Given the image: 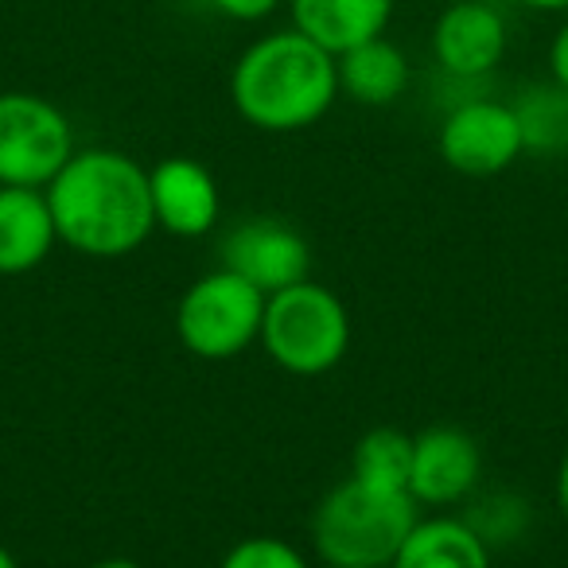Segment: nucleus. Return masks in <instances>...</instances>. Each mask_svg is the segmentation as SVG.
I'll list each match as a JSON object with an SVG mask.
<instances>
[{"label": "nucleus", "mask_w": 568, "mask_h": 568, "mask_svg": "<svg viewBox=\"0 0 568 568\" xmlns=\"http://www.w3.org/2000/svg\"><path fill=\"white\" fill-rule=\"evenodd\" d=\"M219 568H312L308 557H304L296 545L281 541V537H242L234 541L226 552H222Z\"/></svg>", "instance_id": "18"}, {"label": "nucleus", "mask_w": 568, "mask_h": 568, "mask_svg": "<svg viewBox=\"0 0 568 568\" xmlns=\"http://www.w3.org/2000/svg\"><path fill=\"white\" fill-rule=\"evenodd\" d=\"M417 521L420 506L413 503L409 490L374 487V483L347 475L316 503L308 534L327 568H389Z\"/></svg>", "instance_id": "3"}, {"label": "nucleus", "mask_w": 568, "mask_h": 568, "mask_svg": "<svg viewBox=\"0 0 568 568\" xmlns=\"http://www.w3.org/2000/svg\"><path fill=\"white\" fill-rule=\"evenodd\" d=\"M265 293L230 268L199 276L175 304V339L203 363H230L261 343Z\"/></svg>", "instance_id": "5"}, {"label": "nucleus", "mask_w": 568, "mask_h": 568, "mask_svg": "<svg viewBox=\"0 0 568 568\" xmlns=\"http://www.w3.org/2000/svg\"><path fill=\"white\" fill-rule=\"evenodd\" d=\"M510 48L506 17L490 0H456L433 24V59L459 82L487 79Z\"/></svg>", "instance_id": "9"}, {"label": "nucleus", "mask_w": 568, "mask_h": 568, "mask_svg": "<svg viewBox=\"0 0 568 568\" xmlns=\"http://www.w3.org/2000/svg\"><path fill=\"white\" fill-rule=\"evenodd\" d=\"M74 129L32 90L0 94V187H48L74 156Z\"/></svg>", "instance_id": "6"}, {"label": "nucleus", "mask_w": 568, "mask_h": 568, "mask_svg": "<svg viewBox=\"0 0 568 568\" xmlns=\"http://www.w3.org/2000/svg\"><path fill=\"white\" fill-rule=\"evenodd\" d=\"M518 113L521 144L526 152L537 156H557L568 152V90L557 82H541V87L521 90L518 102H510Z\"/></svg>", "instance_id": "16"}, {"label": "nucleus", "mask_w": 568, "mask_h": 568, "mask_svg": "<svg viewBox=\"0 0 568 568\" xmlns=\"http://www.w3.org/2000/svg\"><path fill=\"white\" fill-rule=\"evenodd\" d=\"M545 63H549V79L557 82V87L568 90V17L565 24L552 32L549 40V55H545Z\"/></svg>", "instance_id": "20"}, {"label": "nucleus", "mask_w": 568, "mask_h": 568, "mask_svg": "<svg viewBox=\"0 0 568 568\" xmlns=\"http://www.w3.org/2000/svg\"><path fill=\"white\" fill-rule=\"evenodd\" d=\"M59 230L48 191L0 187V276H28L51 257Z\"/></svg>", "instance_id": "12"}, {"label": "nucleus", "mask_w": 568, "mask_h": 568, "mask_svg": "<svg viewBox=\"0 0 568 568\" xmlns=\"http://www.w3.org/2000/svg\"><path fill=\"white\" fill-rule=\"evenodd\" d=\"M152 219L172 237H203L219 226L222 191L206 164L191 156H168L149 168Z\"/></svg>", "instance_id": "11"}, {"label": "nucleus", "mask_w": 568, "mask_h": 568, "mask_svg": "<svg viewBox=\"0 0 568 568\" xmlns=\"http://www.w3.org/2000/svg\"><path fill=\"white\" fill-rule=\"evenodd\" d=\"M222 268L245 276L265 296L312 276V245L293 222L257 214L237 222L222 242Z\"/></svg>", "instance_id": "8"}, {"label": "nucleus", "mask_w": 568, "mask_h": 568, "mask_svg": "<svg viewBox=\"0 0 568 568\" xmlns=\"http://www.w3.org/2000/svg\"><path fill=\"white\" fill-rule=\"evenodd\" d=\"M436 149L456 175L490 180V175H503L526 152V144H521L518 113L510 102L467 98V102L452 105L448 118L440 121Z\"/></svg>", "instance_id": "7"}, {"label": "nucleus", "mask_w": 568, "mask_h": 568, "mask_svg": "<svg viewBox=\"0 0 568 568\" xmlns=\"http://www.w3.org/2000/svg\"><path fill=\"white\" fill-rule=\"evenodd\" d=\"M43 191L59 242L82 257H125L156 230L149 168L136 164L129 152L79 149Z\"/></svg>", "instance_id": "1"}, {"label": "nucleus", "mask_w": 568, "mask_h": 568, "mask_svg": "<svg viewBox=\"0 0 568 568\" xmlns=\"http://www.w3.org/2000/svg\"><path fill=\"white\" fill-rule=\"evenodd\" d=\"M389 568H490V545L467 518H420Z\"/></svg>", "instance_id": "15"}, {"label": "nucleus", "mask_w": 568, "mask_h": 568, "mask_svg": "<svg viewBox=\"0 0 568 568\" xmlns=\"http://www.w3.org/2000/svg\"><path fill=\"white\" fill-rule=\"evenodd\" d=\"M529 12H568V0H514Z\"/></svg>", "instance_id": "22"}, {"label": "nucleus", "mask_w": 568, "mask_h": 568, "mask_svg": "<svg viewBox=\"0 0 568 568\" xmlns=\"http://www.w3.org/2000/svg\"><path fill=\"white\" fill-rule=\"evenodd\" d=\"M293 28L335 59L366 40L386 36L397 0H284Z\"/></svg>", "instance_id": "13"}, {"label": "nucleus", "mask_w": 568, "mask_h": 568, "mask_svg": "<svg viewBox=\"0 0 568 568\" xmlns=\"http://www.w3.org/2000/svg\"><path fill=\"white\" fill-rule=\"evenodd\" d=\"M261 347L296 378H320L335 371L351 351V312L320 281H301L293 288L265 296V320H261Z\"/></svg>", "instance_id": "4"}, {"label": "nucleus", "mask_w": 568, "mask_h": 568, "mask_svg": "<svg viewBox=\"0 0 568 568\" xmlns=\"http://www.w3.org/2000/svg\"><path fill=\"white\" fill-rule=\"evenodd\" d=\"M335 63H339V94H347L358 105H374V110L394 105L413 79L409 55L386 36L343 51Z\"/></svg>", "instance_id": "14"}, {"label": "nucleus", "mask_w": 568, "mask_h": 568, "mask_svg": "<svg viewBox=\"0 0 568 568\" xmlns=\"http://www.w3.org/2000/svg\"><path fill=\"white\" fill-rule=\"evenodd\" d=\"M355 568H382V565H355Z\"/></svg>", "instance_id": "25"}, {"label": "nucleus", "mask_w": 568, "mask_h": 568, "mask_svg": "<svg viewBox=\"0 0 568 568\" xmlns=\"http://www.w3.org/2000/svg\"><path fill=\"white\" fill-rule=\"evenodd\" d=\"M219 17L226 20H237V24H261V20H268L276 9H281L284 0H206Z\"/></svg>", "instance_id": "19"}, {"label": "nucleus", "mask_w": 568, "mask_h": 568, "mask_svg": "<svg viewBox=\"0 0 568 568\" xmlns=\"http://www.w3.org/2000/svg\"><path fill=\"white\" fill-rule=\"evenodd\" d=\"M339 98V63L332 51L296 32H265L237 55L230 102L261 133H301L324 121Z\"/></svg>", "instance_id": "2"}, {"label": "nucleus", "mask_w": 568, "mask_h": 568, "mask_svg": "<svg viewBox=\"0 0 568 568\" xmlns=\"http://www.w3.org/2000/svg\"><path fill=\"white\" fill-rule=\"evenodd\" d=\"M0 568H20V565H17V557H12V552L4 549V545H0Z\"/></svg>", "instance_id": "24"}, {"label": "nucleus", "mask_w": 568, "mask_h": 568, "mask_svg": "<svg viewBox=\"0 0 568 568\" xmlns=\"http://www.w3.org/2000/svg\"><path fill=\"white\" fill-rule=\"evenodd\" d=\"M409 464H413V436L389 425L363 433L355 452H351V475L389 490H409Z\"/></svg>", "instance_id": "17"}, {"label": "nucleus", "mask_w": 568, "mask_h": 568, "mask_svg": "<svg viewBox=\"0 0 568 568\" xmlns=\"http://www.w3.org/2000/svg\"><path fill=\"white\" fill-rule=\"evenodd\" d=\"M483 475V452L471 433L456 425H433L413 436L409 495L417 506H456L475 495Z\"/></svg>", "instance_id": "10"}, {"label": "nucleus", "mask_w": 568, "mask_h": 568, "mask_svg": "<svg viewBox=\"0 0 568 568\" xmlns=\"http://www.w3.org/2000/svg\"><path fill=\"white\" fill-rule=\"evenodd\" d=\"M87 568H144L141 560H129V557H105V560H94Z\"/></svg>", "instance_id": "23"}, {"label": "nucleus", "mask_w": 568, "mask_h": 568, "mask_svg": "<svg viewBox=\"0 0 568 568\" xmlns=\"http://www.w3.org/2000/svg\"><path fill=\"white\" fill-rule=\"evenodd\" d=\"M552 498H557V510L568 518V452H565V456H560L557 479H552Z\"/></svg>", "instance_id": "21"}]
</instances>
